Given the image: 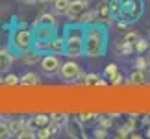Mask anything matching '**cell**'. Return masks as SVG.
I'll list each match as a JSON object with an SVG mask.
<instances>
[{
    "label": "cell",
    "mask_w": 150,
    "mask_h": 139,
    "mask_svg": "<svg viewBox=\"0 0 150 139\" xmlns=\"http://www.w3.org/2000/svg\"><path fill=\"white\" fill-rule=\"evenodd\" d=\"M120 82H122V76H120V74L117 72V74H115V76H113V84H115V85H119Z\"/></svg>",
    "instance_id": "d4e9b609"
},
{
    "label": "cell",
    "mask_w": 150,
    "mask_h": 139,
    "mask_svg": "<svg viewBox=\"0 0 150 139\" xmlns=\"http://www.w3.org/2000/svg\"><path fill=\"white\" fill-rule=\"evenodd\" d=\"M98 76H96V74H87V76H85V85H91V87H95V85H98Z\"/></svg>",
    "instance_id": "e0dca14e"
},
{
    "label": "cell",
    "mask_w": 150,
    "mask_h": 139,
    "mask_svg": "<svg viewBox=\"0 0 150 139\" xmlns=\"http://www.w3.org/2000/svg\"><path fill=\"white\" fill-rule=\"evenodd\" d=\"M80 65L78 63H74V61H67V63H63V65L59 67V76L63 80H67V82H71V80H76L80 76Z\"/></svg>",
    "instance_id": "5b68a950"
},
{
    "label": "cell",
    "mask_w": 150,
    "mask_h": 139,
    "mask_svg": "<svg viewBox=\"0 0 150 139\" xmlns=\"http://www.w3.org/2000/svg\"><path fill=\"white\" fill-rule=\"evenodd\" d=\"M135 50H137V52L146 50V41H145V39H141V37H139V41L135 43Z\"/></svg>",
    "instance_id": "cb8c5ba5"
},
{
    "label": "cell",
    "mask_w": 150,
    "mask_h": 139,
    "mask_svg": "<svg viewBox=\"0 0 150 139\" xmlns=\"http://www.w3.org/2000/svg\"><path fill=\"white\" fill-rule=\"evenodd\" d=\"M21 84H22V85H26V87H33V85H37V84H39V78H37L33 72H26L24 76L21 78Z\"/></svg>",
    "instance_id": "30bf717a"
},
{
    "label": "cell",
    "mask_w": 150,
    "mask_h": 139,
    "mask_svg": "<svg viewBox=\"0 0 150 139\" xmlns=\"http://www.w3.org/2000/svg\"><path fill=\"white\" fill-rule=\"evenodd\" d=\"M37 26L54 28V26H56V17L52 15V13H43V15L37 19V22H35V28H37Z\"/></svg>",
    "instance_id": "ba28073f"
},
{
    "label": "cell",
    "mask_w": 150,
    "mask_h": 139,
    "mask_svg": "<svg viewBox=\"0 0 150 139\" xmlns=\"http://www.w3.org/2000/svg\"><path fill=\"white\" fill-rule=\"evenodd\" d=\"M146 135H148V137H150V128H148V132H146Z\"/></svg>",
    "instance_id": "83f0119b"
},
{
    "label": "cell",
    "mask_w": 150,
    "mask_h": 139,
    "mask_svg": "<svg viewBox=\"0 0 150 139\" xmlns=\"http://www.w3.org/2000/svg\"><path fill=\"white\" fill-rule=\"evenodd\" d=\"M56 132V126H43V128H39V132H37V137L39 139H47V137H50L52 134Z\"/></svg>",
    "instance_id": "4fadbf2b"
},
{
    "label": "cell",
    "mask_w": 150,
    "mask_h": 139,
    "mask_svg": "<svg viewBox=\"0 0 150 139\" xmlns=\"http://www.w3.org/2000/svg\"><path fill=\"white\" fill-rule=\"evenodd\" d=\"M50 123V117H47V115H37L35 119H33V124L39 126V128H43V126H48Z\"/></svg>",
    "instance_id": "9a60e30c"
},
{
    "label": "cell",
    "mask_w": 150,
    "mask_h": 139,
    "mask_svg": "<svg viewBox=\"0 0 150 139\" xmlns=\"http://www.w3.org/2000/svg\"><path fill=\"white\" fill-rule=\"evenodd\" d=\"M37 52H30V48H28V50H24V54H22V61H24V63H28V65H30V63H32V65H33V63H37Z\"/></svg>",
    "instance_id": "5bb4252c"
},
{
    "label": "cell",
    "mask_w": 150,
    "mask_h": 139,
    "mask_svg": "<svg viewBox=\"0 0 150 139\" xmlns=\"http://www.w3.org/2000/svg\"><path fill=\"white\" fill-rule=\"evenodd\" d=\"M17 84H21V80L15 76V74H8V76L4 78V85H17Z\"/></svg>",
    "instance_id": "ac0fdd59"
},
{
    "label": "cell",
    "mask_w": 150,
    "mask_h": 139,
    "mask_svg": "<svg viewBox=\"0 0 150 139\" xmlns=\"http://www.w3.org/2000/svg\"><path fill=\"white\" fill-rule=\"evenodd\" d=\"M50 48L56 52V54H59V52L65 50V39H61V37H56V39H52V43H50Z\"/></svg>",
    "instance_id": "7c38bea8"
},
{
    "label": "cell",
    "mask_w": 150,
    "mask_h": 139,
    "mask_svg": "<svg viewBox=\"0 0 150 139\" xmlns=\"http://www.w3.org/2000/svg\"><path fill=\"white\" fill-rule=\"evenodd\" d=\"M59 67H61V63H59V57H57L56 54H47V56H43V60H41V69L45 72H48V74H54L59 71Z\"/></svg>",
    "instance_id": "8992f818"
},
{
    "label": "cell",
    "mask_w": 150,
    "mask_h": 139,
    "mask_svg": "<svg viewBox=\"0 0 150 139\" xmlns=\"http://www.w3.org/2000/svg\"><path fill=\"white\" fill-rule=\"evenodd\" d=\"M106 74L113 78L115 74H117V65H115V63H111V65H108V67H106Z\"/></svg>",
    "instance_id": "7402d4cb"
},
{
    "label": "cell",
    "mask_w": 150,
    "mask_h": 139,
    "mask_svg": "<svg viewBox=\"0 0 150 139\" xmlns=\"http://www.w3.org/2000/svg\"><path fill=\"white\" fill-rule=\"evenodd\" d=\"M33 39L35 37H33L32 30H28V28H17V30L13 32V35H11V45H13L17 50L24 52L28 48H32Z\"/></svg>",
    "instance_id": "7a4b0ae2"
},
{
    "label": "cell",
    "mask_w": 150,
    "mask_h": 139,
    "mask_svg": "<svg viewBox=\"0 0 150 139\" xmlns=\"http://www.w3.org/2000/svg\"><path fill=\"white\" fill-rule=\"evenodd\" d=\"M87 2L85 0H71V6H69V11H67V17L72 21H82L83 15L87 13Z\"/></svg>",
    "instance_id": "277c9868"
},
{
    "label": "cell",
    "mask_w": 150,
    "mask_h": 139,
    "mask_svg": "<svg viewBox=\"0 0 150 139\" xmlns=\"http://www.w3.org/2000/svg\"><path fill=\"white\" fill-rule=\"evenodd\" d=\"M13 63V56L8 50H0V72H8Z\"/></svg>",
    "instance_id": "52a82bcc"
},
{
    "label": "cell",
    "mask_w": 150,
    "mask_h": 139,
    "mask_svg": "<svg viewBox=\"0 0 150 139\" xmlns=\"http://www.w3.org/2000/svg\"><path fill=\"white\" fill-rule=\"evenodd\" d=\"M22 130H24V121H22V119H19V121H11V123H9V132H11V134L19 135Z\"/></svg>",
    "instance_id": "8fae6325"
},
{
    "label": "cell",
    "mask_w": 150,
    "mask_h": 139,
    "mask_svg": "<svg viewBox=\"0 0 150 139\" xmlns=\"http://www.w3.org/2000/svg\"><path fill=\"white\" fill-rule=\"evenodd\" d=\"M137 65H139V67L143 69V67H145V60H139V61H137Z\"/></svg>",
    "instance_id": "484cf974"
},
{
    "label": "cell",
    "mask_w": 150,
    "mask_h": 139,
    "mask_svg": "<svg viewBox=\"0 0 150 139\" xmlns=\"http://www.w3.org/2000/svg\"><path fill=\"white\" fill-rule=\"evenodd\" d=\"M24 4H32V2H35V0H22Z\"/></svg>",
    "instance_id": "4316f807"
},
{
    "label": "cell",
    "mask_w": 150,
    "mask_h": 139,
    "mask_svg": "<svg viewBox=\"0 0 150 139\" xmlns=\"http://www.w3.org/2000/svg\"><path fill=\"white\" fill-rule=\"evenodd\" d=\"M8 135H11V132H9V124L0 123V139H2V137H8Z\"/></svg>",
    "instance_id": "ffe728a7"
},
{
    "label": "cell",
    "mask_w": 150,
    "mask_h": 139,
    "mask_svg": "<svg viewBox=\"0 0 150 139\" xmlns=\"http://www.w3.org/2000/svg\"><path fill=\"white\" fill-rule=\"evenodd\" d=\"M69 6H71V0H52V8H54L56 13H63V15H67Z\"/></svg>",
    "instance_id": "9c48e42d"
},
{
    "label": "cell",
    "mask_w": 150,
    "mask_h": 139,
    "mask_svg": "<svg viewBox=\"0 0 150 139\" xmlns=\"http://www.w3.org/2000/svg\"><path fill=\"white\" fill-rule=\"evenodd\" d=\"M2 84H4V80H2V78H0V85H2Z\"/></svg>",
    "instance_id": "f1b7e54d"
},
{
    "label": "cell",
    "mask_w": 150,
    "mask_h": 139,
    "mask_svg": "<svg viewBox=\"0 0 150 139\" xmlns=\"http://www.w3.org/2000/svg\"><path fill=\"white\" fill-rule=\"evenodd\" d=\"M108 33L102 26H89L83 33V52L89 57H98L106 50Z\"/></svg>",
    "instance_id": "6da1fadb"
},
{
    "label": "cell",
    "mask_w": 150,
    "mask_h": 139,
    "mask_svg": "<svg viewBox=\"0 0 150 139\" xmlns=\"http://www.w3.org/2000/svg\"><path fill=\"white\" fill-rule=\"evenodd\" d=\"M83 52V35L82 32H71L69 39L65 41V54L69 57H78Z\"/></svg>",
    "instance_id": "3957f363"
},
{
    "label": "cell",
    "mask_w": 150,
    "mask_h": 139,
    "mask_svg": "<svg viewBox=\"0 0 150 139\" xmlns=\"http://www.w3.org/2000/svg\"><path fill=\"white\" fill-rule=\"evenodd\" d=\"M124 41L135 46V43H137V41H139V35H137V33H135V32H130V33H126V37H124Z\"/></svg>",
    "instance_id": "d6986e66"
},
{
    "label": "cell",
    "mask_w": 150,
    "mask_h": 139,
    "mask_svg": "<svg viewBox=\"0 0 150 139\" xmlns=\"http://www.w3.org/2000/svg\"><path fill=\"white\" fill-rule=\"evenodd\" d=\"M130 82L132 84H143V82H145V72H143V71H135L130 76Z\"/></svg>",
    "instance_id": "2e32d148"
},
{
    "label": "cell",
    "mask_w": 150,
    "mask_h": 139,
    "mask_svg": "<svg viewBox=\"0 0 150 139\" xmlns=\"http://www.w3.org/2000/svg\"><path fill=\"white\" fill-rule=\"evenodd\" d=\"M98 17H100V19L104 21V19H109V8H108V6H102V8H100V11H98Z\"/></svg>",
    "instance_id": "44dd1931"
},
{
    "label": "cell",
    "mask_w": 150,
    "mask_h": 139,
    "mask_svg": "<svg viewBox=\"0 0 150 139\" xmlns=\"http://www.w3.org/2000/svg\"><path fill=\"white\" fill-rule=\"evenodd\" d=\"M95 19H96V13H95V11H87V13L83 15L82 22H91V21H95Z\"/></svg>",
    "instance_id": "603a6c76"
}]
</instances>
